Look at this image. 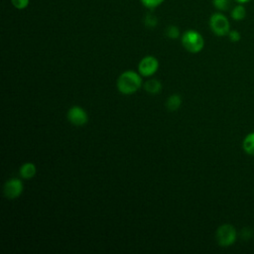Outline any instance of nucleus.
I'll return each mask as SVG.
<instances>
[{"label": "nucleus", "mask_w": 254, "mask_h": 254, "mask_svg": "<svg viewBox=\"0 0 254 254\" xmlns=\"http://www.w3.org/2000/svg\"><path fill=\"white\" fill-rule=\"evenodd\" d=\"M116 85L122 94L130 95L139 90L142 85V78L137 72L126 70L119 75Z\"/></svg>", "instance_id": "obj_1"}, {"label": "nucleus", "mask_w": 254, "mask_h": 254, "mask_svg": "<svg viewBox=\"0 0 254 254\" xmlns=\"http://www.w3.org/2000/svg\"><path fill=\"white\" fill-rule=\"evenodd\" d=\"M182 45L188 52L196 54L203 49L204 40L197 31L188 30L182 36Z\"/></svg>", "instance_id": "obj_2"}, {"label": "nucleus", "mask_w": 254, "mask_h": 254, "mask_svg": "<svg viewBox=\"0 0 254 254\" xmlns=\"http://www.w3.org/2000/svg\"><path fill=\"white\" fill-rule=\"evenodd\" d=\"M237 237L236 229L233 225L224 223L220 225L215 232V239L219 246L228 247L232 245Z\"/></svg>", "instance_id": "obj_3"}, {"label": "nucleus", "mask_w": 254, "mask_h": 254, "mask_svg": "<svg viewBox=\"0 0 254 254\" xmlns=\"http://www.w3.org/2000/svg\"><path fill=\"white\" fill-rule=\"evenodd\" d=\"M209 27L213 34L218 37H223L228 35L230 31V24L226 16L222 13H213L209 18Z\"/></svg>", "instance_id": "obj_4"}, {"label": "nucleus", "mask_w": 254, "mask_h": 254, "mask_svg": "<svg viewBox=\"0 0 254 254\" xmlns=\"http://www.w3.org/2000/svg\"><path fill=\"white\" fill-rule=\"evenodd\" d=\"M23 190H24V186L22 181L17 178H12V179H9L4 184L3 192L7 198L14 199L23 192Z\"/></svg>", "instance_id": "obj_5"}, {"label": "nucleus", "mask_w": 254, "mask_h": 254, "mask_svg": "<svg viewBox=\"0 0 254 254\" xmlns=\"http://www.w3.org/2000/svg\"><path fill=\"white\" fill-rule=\"evenodd\" d=\"M159 68V61L153 56H147L143 58L139 64L138 70L143 76H151L153 75Z\"/></svg>", "instance_id": "obj_6"}, {"label": "nucleus", "mask_w": 254, "mask_h": 254, "mask_svg": "<svg viewBox=\"0 0 254 254\" xmlns=\"http://www.w3.org/2000/svg\"><path fill=\"white\" fill-rule=\"evenodd\" d=\"M66 117L67 120L75 126H82L88 121V115L86 111L80 106H72L69 108Z\"/></svg>", "instance_id": "obj_7"}, {"label": "nucleus", "mask_w": 254, "mask_h": 254, "mask_svg": "<svg viewBox=\"0 0 254 254\" xmlns=\"http://www.w3.org/2000/svg\"><path fill=\"white\" fill-rule=\"evenodd\" d=\"M19 172H20V175L23 179L30 180V179L35 177V175L37 173V169H36L35 164H33L31 162H28V163H25L21 166Z\"/></svg>", "instance_id": "obj_8"}, {"label": "nucleus", "mask_w": 254, "mask_h": 254, "mask_svg": "<svg viewBox=\"0 0 254 254\" xmlns=\"http://www.w3.org/2000/svg\"><path fill=\"white\" fill-rule=\"evenodd\" d=\"M144 89L150 94H158L162 90V83L156 78H151L144 82Z\"/></svg>", "instance_id": "obj_9"}, {"label": "nucleus", "mask_w": 254, "mask_h": 254, "mask_svg": "<svg viewBox=\"0 0 254 254\" xmlns=\"http://www.w3.org/2000/svg\"><path fill=\"white\" fill-rule=\"evenodd\" d=\"M181 104H182V97L179 94L170 95L166 101V107L171 112L178 110Z\"/></svg>", "instance_id": "obj_10"}, {"label": "nucleus", "mask_w": 254, "mask_h": 254, "mask_svg": "<svg viewBox=\"0 0 254 254\" xmlns=\"http://www.w3.org/2000/svg\"><path fill=\"white\" fill-rule=\"evenodd\" d=\"M242 148L246 154L254 156V132L249 133L242 142Z\"/></svg>", "instance_id": "obj_11"}, {"label": "nucleus", "mask_w": 254, "mask_h": 254, "mask_svg": "<svg viewBox=\"0 0 254 254\" xmlns=\"http://www.w3.org/2000/svg\"><path fill=\"white\" fill-rule=\"evenodd\" d=\"M231 18L235 21H241L245 18L246 16V9L243 6V4H237L236 6H234V8L231 10Z\"/></svg>", "instance_id": "obj_12"}, {"label": "nucleus", "mask_w": 254, "mask_h": 254, "mask_svg": "<svg viewBox=\"0 0 254 254\" xmlns=\"http://www.w3.org/2000/svg\"><path fill=\"white\" fill-rule=\"evenodd\" d=\"M231 4V0H212L213 7L218 11H226Z\"/></svg>", "instance_id": "obj_13"}, {"label": "nucleus", "mask_w": 254, "mask_h": 254, "mask_svg": "<svg viewBox=\"0 0 254 254\" xmlns=\"http://www.w3.org/2000/svg\"><path fill=\"white\" fill-rule=\"evenodd\" d=\"M166 35L170 39H178L180 37V30L177 26L171 25L166 29Z\"/></svg>", "instance_id": "obj_14"}, {"label": "nucleus", "mask_w": 254, "mask_h": 254, "mask_svg": "<svg viewBox=\"0 0 254 254\" xmlns=\"http://www.w3.org/2000/svg\"><path fill=\"white\" fill-rule=\"evenodd\" d=\"M165 0H140L141 4L148 9H155L159 7Z\"/></svg>", "instance_id": "obj_15"}, {"label": "nucleus", "mask_w": 254, "mask_h": 254, "mask_svg": "<svg viewBox=\"0 0 254 254\" xmlns=\"http://www.w3.org/2000/svg\"><path fill=\"white\" fill-rule=\"evenodd\" d=\"M11 3L16 9L22 10V9H25L28 7L30 0H11Z\"/></svg>", "instance_id": "obj_16"}, {"label": "nucleus", "mask_w": 254, "mask_h": 254, "mask_svg": "<svg viewBox=\"0 0 254 254\" xmlns=\"http://www.w3.org/2000/svg\"><path fill=\"white\" fill-rule=\"evenodd\" d=\"M157 18L154 16V15H147L146 18H145V25L148 27V28H154L156 25H157Z\"/></svg>", "instance_id": "obj_17"}, {"label": "nucleus", "mask_w": 254, "mask_h": 254, "mask_svg": "<svg viewBox=\"0 0 254 254\" xmlns=\"http://www.w3.org/2000/svg\"><path fill=\"white\" fill-rule=\"evenodd\" d=\"M227 36H228L229 40H230L231 42H233V43L239 42L240 39H241L240 33H239L238 31H236V30H231V31H229V33H228Z\"/></svg>", "instance_id": "obj_18"}, {"label": "nucleus", "mask_w": 254, "mask_h": 254, "mask_svg": "<svg viewBox=\"0 0 254 254\" xmlns=\"http://www.w3.org/2000/svg\"><path fill=\"white\" fill-rule=\"evenodd\" d=\"M241 236H242L244 239H250V238L253 236V230L250 229V228H244V229L241 231Z\"/></svg>", "instance_id": "obj_19"}, {"label": "nucleus", "mask_w": 254, "mask_h": 254, "mask_svg": "<svg viewBox=\"0 0 254 254\" xmlns=\"http://www.w3.org/2000/svg\"><path fill=\"white\" fill-rule=\"evenodd\" d=\"M237 3H239V4H245V3H247V2H249L250 0H235Z\"/></svg>", "instance_id": "obj_20"}]
</instances>
